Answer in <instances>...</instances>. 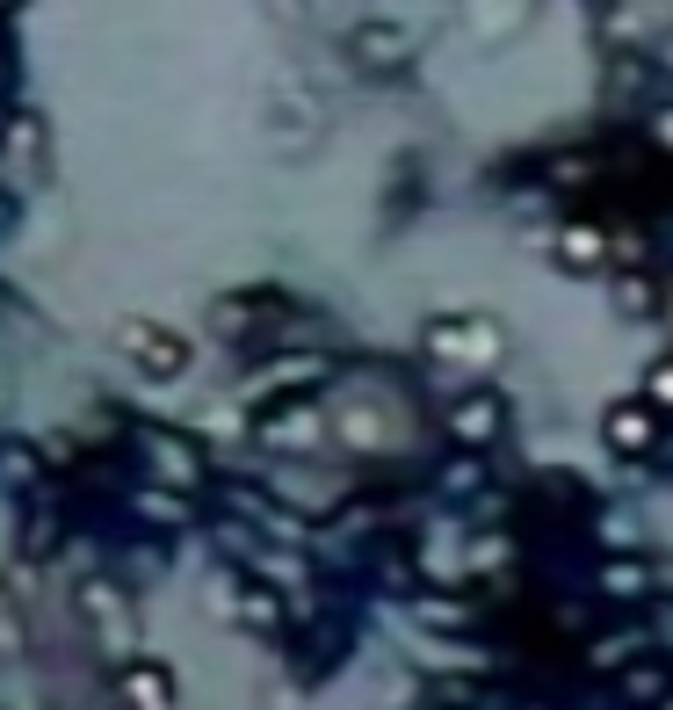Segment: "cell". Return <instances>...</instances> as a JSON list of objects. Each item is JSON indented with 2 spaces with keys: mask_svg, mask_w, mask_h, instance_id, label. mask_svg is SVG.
Instances as JSON below:
<instances>
[{
  "mask_svg": "<svg viewBox=\"0 0 673 710\" xmlns=\"http://www.w3.org/2000/svg\"><path fill=\"white\" fill-rule=\"evenodd\" d=\"M131 341H139V348H131V363H139L145 378H174V370L189 363V341H181V334L167 341V334H145V327H131Z\"/></svg>",
  "mask_w": 673,
  "mask_h": 710,
  "instance_id": "obj_1",
  "label": "cell"
},
{
  "mask_svg": "<svg viewBox=\"0 0 673 710\" xmlns=\"http://www.w3.org/2000/svg\"><path fill=\"white\" fill-rule=\"evenodd\" d=\"M608 443H616V450H644V443H652V414H644V398H622L616 414H608Z\"/></svg>",
  "mask_w": 673,
  "mask_h": 710,
  "instance_id": "obj_2",
  "label": "cell"
},
{
  "mask_svg": "<svg viewBox=\"0 0 673 710\" xmlns=\"http://www.w3.org/2000/svg\"><path fill=\"white\" fill-rule=\"evenodd\" d=\"M131 696H139V710H167V681H159V667H139V675H131Z\"/></svg>",
  "mask_w": 673,
  "mask_h": 710,
  "instance_id": "obj_3",
  "label": "cell"
},
{
  "mask_svg": "<svg viewBox=\"0 0 673 710\" xmlns=\"http://www.w3.org/2000/svg\"><path fill=\"white\" fill-rule=\"evenodd\" d=\"M493 420H500V414H493V398H471V414H456V428L485 435V428H493Z\"/></svg>",
  "mask_w": 673,
  "mask_h": 710,
  "instance_id": "obj_4",
  "label": "cell"
},
{
  "mask_svg": "<svg viewBox=\"0 0 673 710\" xmlns=\"http://www.w3.org/2000/svg\"><path fill=\"white\" fill-rule=\"evenodd\" d=\"M652 392H659V398H673V363H659V370H652Z\"/></svg>",
  "mask_w": 673,
  "mask_h": 710,
  "instance_id": "obj_5",
  "label": "cell"
}]
</instances>
